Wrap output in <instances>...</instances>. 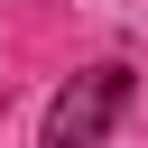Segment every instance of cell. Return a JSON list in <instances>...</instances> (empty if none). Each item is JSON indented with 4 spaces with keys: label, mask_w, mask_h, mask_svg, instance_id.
<instances>
[{
    "label": "cell",
    "mask_w": 148,
    "mask_h": 148,
    "mask_svg": "<svg viewBox=\"0 0 148 148\" xmlns=\"http://www.w3.org/2000/svg\"><path fill=\"white\" fill-rule=\"evenodd\" d=\"M120 102H130V65H83V74L46 102V139H37V148H102L111 120H120Z\"/></svg>",
    "instance_id": "obj_1"
}]
</instances>
